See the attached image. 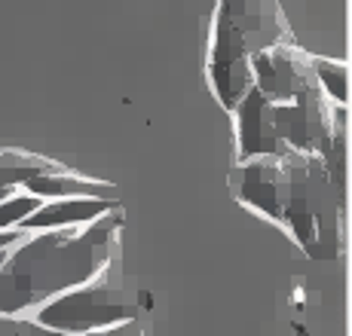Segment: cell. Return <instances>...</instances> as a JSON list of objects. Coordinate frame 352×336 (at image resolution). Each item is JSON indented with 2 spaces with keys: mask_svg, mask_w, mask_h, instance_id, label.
<instances>
[{
  "mask_svg": "<svg viewBox=\"0 0 352 336\" xmlns=\"http://www.w3.org/2000/svg\"><path fill=\"white\" fill-rule=\"evenodd\" d=\"M123 205L86 226L25 232L0 266V312L31 315L46 300L83 285L123 248Z\"/></svg>",
  "mask_w": 352,
  "mask_h": 336,
  "instance_id": "obj_1",
  "label": "cell"
},
{
  "mask_svg": "<svg viewBox=\"0 0 352 336\" xmlns=\"http://www.w3.org/2000/svg\"><path fill=\"white\" fill-rule=\"evenodd\" d=\"M294 43L279 0H218L208 31L206 80L224 110H233L254 86L252 62L270 46Z\"/></svg>",
  "mask_w": 352,
  "mask_h": 336,
  "instance_id": "obj_2",
  "label": "cell"
},
{
  "mask_svg": "<svg viewBox=\"0 0 352 336\" xmlns=\"http://www.w3.org/2000/svg\"><path fill=\"white\" fill-rule=\"evenodd\" d=\"M288 190L279 230L309 260L331 263L346 251V187L331 178L319 153H285Z\"/></svg>",
  "mask_w": 352,
  "mask_h": 336,
  "instance_id": "obj_3",
  "label": "cell"
},
{
  "mask_svg": "<svg viewBox=\"0 0 352 336\" xmlns=\"http://www.w3.org/2000/svg\"><path fill=\"white\" fill-rule=\"evenodd\" d=\"M31 315L52 331L83 336L89 331H98V327L141 318L144 315V291H138L135 281L126 275L123 248H120L92 278L46 300Z\"/></svg>",
  "mask_w": 352,
  "mask_h": 336,
  "instance_id": "obj_4",
  "label": "cell"
},
{
  "mask_svg": "<svg viewBox=\"0 0 352 336\" xmlns=\"http://www.w3.org/2000/svg\"><path fill=\"white\" fill-rule=\"evenodd\" d=\"M288 190V168L285 153L282 156H254L245 163H236L230 171V193L242 208H248L257 217L279 226L282 205Z\"/></svg>",
  "mask_w": 352,
  "mask_h": 336,
  "instance_id": "obj_5",
  "label": "cell"
},
{
  "mask_svg": "<svg viewBox=\"0 0 352 336\" xmlns=\"http://www.w3.org/2000/svg\"><path fill=\"white\" fill-rule=\"evenodd\" d=\"M252 77L254 89L267 101H276V104L297 98L303 89H309L316 83L313 71H309V52L300 49L297 40L263 49L252 62Z\"/></svg>",
  "mask_w": 352,
  "mask_h": 336,
  "instance_id": "obj_6",
  "label": "cell"
},
{
  "mask_svg": "<svg viewBox=\"0 0 352 336\" xmlns=\"http://www.w3.org/2000/svg\"><path fill=\"white\" fill-rule=\"evenodd\" d=\"M230 113H233V129H236V163H245V159L254 156H282V153H288V147L270 129L267 98L254 86Z\"/></svg>",
  "mask_w": 352,
  "mask_h": 336,
  "instance_id": "obj_7",
  "label": "cell"
},
{
  "mask_svg": "<svg viewBox=\"0 0 352 336\" xmlns=\"http://www.w3.org/2000/svg\"><path fill=\"white\" fill-rule=\"evenodd\" d=\"M120 199H98V196H71V199H46L22 220V232L40 230H65V226H86L96 217L117 208Z\"/></svg>",
  "mask_w": 352,
  "mask_h": 336,
  "instance_id": "obj_8",
  "label": "cell"
},
{
  "mask_svg": "<svg viewBox=\"0 0 352 336\" xmlns=\"http://www.w3.org/2000/svg\"><path fill=\"white\" fill-rule=\"evenodd\" d=\"M25 193L37 199H71V196H98V199H117V187L107 184V180L89 178V174H80L74 168H56V171H43L34 174L31 180H25L22 187Z\"/></svg>",
  "mask_w": 352,
  "mask_h": 336,
  "instance_id": "obj_9",
  "label": "cell"
},
{
  "mask_svg": "<svg viewBox=\"0 0 352 336\" xmlns=\"http://www.w3.org/2000/svg\"><path fill=\"white\" fill-rule=\"evenodd\" d=\"M56 168H62V163H56L50 156L16 150V147H0V190H19L34 174L56 171Z\"/></svg>",
  "mask_w": 352,
  "mask_h": 336,
  "instance_id": "obj_10",
  "label": "cell"
},
{
  "mask_svg": "<svg viewBox=\"0 0 352 336\" xmlns=\"http://www.w3.org/2000/svg\"><path fill=\"white\" fill-rule=\"evenodd\" d=\"M309 71L331 104H349V64L340 58L309 56Z\"/></svg>",
  "mask_w": 352,
  "mask_h": 336,
  "instance_id": "obj_11",
  "label": "cell"
},
{
  "mask_svg": "<svg viewBox=\"0 0 352 336\" xmlns=\"http://www.w3.org/2000/svg\"><path fill=\"white\" fill-rule=\"evenodd\" d=\"M37 196H31V193H25L22 187L19 190H12L6 199H0V230H19L22 226V220L28 217L34 208H40Z\"/></svg>",
  "mask_w": 352,
  "mask_h": 336,
  "instance_id": "obj_12",
  "label": "cell"
},
{
  "mask_svg": "<svg viewBox=\"0 0 352 336\" xmlns=\"http://www.w3.org/2000/svg\"><path fill=\"white\" fill-rule=\"evenodd\" d=\"M0 336H71L40 324L34 315H3L0 312Z\"/></svg>",
  "mask_w": 352,
  "mask_h": 336,
  "instance_id": "obj_13",
  "label": "cell"
},
{
  "mask_svg": "<svg viewBox=\"0 0 352 336\" xmlns=\"http://www.w3.org/2000/svg\"><path fill=\"white\" fill-rule=\"evenodd\" d=\"M83 336H144V321L132 318V321H120V324L111 327H98V331H89Z\"/></svg>",
  "mask_w": 352,
  "mask_h": 336,
  "instance_id": "obj_14",
  "label": "cell"
},
{
  "mask_svg": "<svg viewBox=\"0 0 352 336\" xmlns=\"http://www.w3.org/2000/svg\"><path fill=\"white\" fill-rule=\"evenodd\" d=\"M22 239H25L22 230H0V251H10V248Z\"/></svg>",
  "mask_w": 352,
  "mask_h": 336,
  "instance_id": "obj_15",
  "label": "cell"
},
{
  "mask_svg": "<svg viewBox=\"0 0 352 336\" xmlns=\"http://www.w3.org/2000/svg\"><path fill=\"white\" fill-rule=\"evenodd\" d=\"M6 254H10V251H0V266H3V260H6Z\"/></svg>",
  "mask_w": 352,
  "mask_h": 336,
  "instance_id": "obj_16",
  "label": "cell"
}]
</instances>
